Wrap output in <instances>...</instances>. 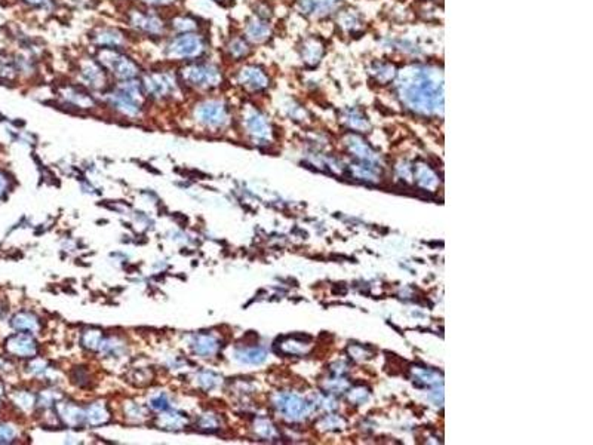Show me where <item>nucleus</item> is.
<instances>
[{
  "label": "nucleus",
  "mask_w": 593,
  "mask_h": 445,
  "mask_svg": "<svg viewBox=\"0 0 593 445\" xmlns=\"http://www.w3.org/2000/svg\"><path fill=\"white\" fill-rule=\"evenodd\" d=\"M28 9L37 10L40 14H52L57 9V0H21Z\"/></svg>",
  "instance_id": "obj_22"
},
{
  "label": "nucleus",
  "mask_w": 593,
  "mask_h": 445,
  "mask_svg": "<svg viewBox=\"0 0 593 445\" xmlns=\"http://www.w3.org/2000/svg\"><path fill=\"white\" fill-rule=\"evenodd\" d=\"M73 82L79 83L95 95H101L112 85L107 72L94 53H82L73 64Z\"/></svg>",
  "instance_id": "obj_9"
},
{
  "label": "nucleus",
  "mask_w": 593,
  "mask_h": 445,
  "mask_svg": "<svg viewBox=\"0 0 593 445\" xmlns=\"http://www.w3.org/2000/svg\"><path fill=\"white\" fill-rule=\"evenodd\" d=\"M342 3V0H299V9L301 14L313 18H324Z\"/></svg>",
  "instance_id": "obj_17"
},
{
  "label": "nucleus",
  "mask_w": 593,
  "mask_h": 445,
  "mask_svg": "<svg viewBox=\"0 0 593 445\" xmlns=\"http://www.w3.org/2000/svg\"><path fill=\"white\" fill-rule=\"evenodd\" d=\"M193 117L208 129H222L232 119V106L222 94L196 95Z\"/></svg>",
  "instance_id": "obj_8"
},
{
  "label": "nucleus",
  "mask_w": 593,
  "mask_h": 445,
  "mask_svg": "<svg viewBox=\"0 0 593 445\" xmlns=\"http://www.w3.org/2000/svg\"><path fill=\"white\" fill-rule=\"evenodd\" d=\"M167 19H168L169 35L192 33V31L208 30V26L199 15L193 14L192 10H184L181 8L167 14Z\"/></svg>",
  "instance_id": "obj_14"
},
{
  "label": "nucleus",
  "mask_w": 593,
  "mask_h": 445,
  "mask_svg": "<svg viewBox=\"0 0 593 445\" xmlns=\"http://www.w3.org/2000/svg\"><path fill=\"white\" fill-rule=\"evenodd\" d=\"M228 83L237 86L247 94L257 95L270 88L272 78L269 72L260 64L245 61L233 67L232 73L228 74Z\"/></svg>",
  "instance_id": "obj_11"
},
{
  "label": "nucleus",
  "mask_w": 593,
  "mask_h": 445,
  "mask_svg": "<svg viewBox=\"0 0 593 445\" xmlns=\"http://www.w3.org/2000/svg\"><path fill=\"white\" fill-rule=\"evenodd\" d=\"M240 35H242L252 47L265 45L273 36V27L270 24V19L252 14L249 18L245 19Z\"/></svg>",
  "instance_id": "obj_15"
},
{
  "label": "nucleus",
  "mask_w": 593,
  "mask_h": 445,
  "mask_svg": "<svg viewBox=\"0 0 593 445\" xmlns=\"http://www.w3.org/2000/svg\"><path fill=\"white\" fill-rule=\"evenodd\" d=\"M325 45L321 39L317 37H307L300 45V57L306 66L315 67L324 58Z\"/></svg>",
  "instance_id": "obj_18"
},
{
  "label": "nucleus",
  "mask_w": 593,
  "mask_h": 445,
  "mask_svg": "<svg viewBox=\"0 0 593 445\" xmlns=\"http://www.w3.org/2000/svg\"><path fill=\"white\" fill-rule=\"evenodd\" d=\"M110 2H115V3H120V5H128V3H131V2H135V0H110Z\"/></svg>",
  "instance_id": "obj_24"
},
{
  "label": "nucleus",
  "mask_w": 593,
  "mask_h": 445,
  "mask_svg": "<svg viewBox=\"0 0 593 445\" xmlns=\"http://www.w3.org/2000/svg\"><path fill=\"white\" fill-rule=\"evenodd\" d=\"M100 101L110 110L128 119L140 117L146 112L147 104H150L142 91L140 79L112 83L110 88L100 95Z\"/></svg>",
  "instance_id": "obj_6"
},
{
  "label": "nucleus",
  "mask_w": 593,
  "mask_h": 445,
  "mask_svg": "<svg viewBox=\"0 0 593 445\" xmlns=\"http://www.w3.org/2000/svg\"><path fill=\"white\" fill-rule=\"evenodd\" d=\"M135 2L142 6L160 10L163 14H169L172 10L181 8L184 0H135Z\"/></svg>",
  "instance_id": "obj_20"
},
{
  "label": "nucleus",
  "mask_w": 593,
  "mask_h": 445,
  "mask_svg": "<svg viewBox=\"0 0 593 445\" xmlns=\"http://www.w3.org/2000/svg\"><path fill=\"white\" fill-rule=\"evenodd\" d=\"M124 26L134 39L149 43H159L169 36L167 14L160 10L131 2L124 6Z\"/></svg>",
  "instance_id": "obj_5"
},
{
  "label": "nucleus",
  "mask_w": 593,
  "mask_h": 445,
  "mask_svg": "<svg viewBox=\"0 0 593 445\" xmlns=\"http://www.w3.org/2000/svg\"><path fill=\"white\" fill-rule=\"evenodd\" d=\"M92 53L100 61L113 83L140 79L142 70H144V66L134 56L133 51L98 49Z\"/></svg>",
  "instance_id": "obj_7"
},
{
  "label": "nucleus",
  "mask_w": 593,
  "mask_h": 445,
  "mask_svg": "<svg viewBox=\"0 0 593 445\" xmlns=\"http://www.w3.org/2000/svg\"><path fill=\"white\" fill-rule=\"evenodd\" d=\"M251 53V43L240 33H233L227 36L222 43V48H219V61H222L227 69L235 67L237 64L248 61Z\"/></svg>",
  "instance_id": "obj_13"
},
{
  "label": "nucleus",
  "mask_w": 593,
  "mask_h": 445,
  "mask_svg": "<svg viewBox=\"0 0 593 445\" xmlns=\"http://www.w3.org/2000/svg\"><path fill=\"white\" fill-rule=\"evenodd\" d=\"M87 42L94 51L98 49H124L133 51L137 43L134 36L125 26L119 24H95L87 31Z\"/></svg>",
  "instance_id": "obj_10"
},
{
  "label": "nucleus",
  "mask_w": 593,
  "mask_h": 445,
  "mask_svg": "<svg viewBox=\"0 0 593 445\" xmlns=\"http://www.w3.org/2000/svg\"><path fill=\"white\" fill-rule=\"evenodd\" d=\"M57 95L65 106L79 108V110H90V108L92 110L100 106V100L97 99L95 94L73 81L64 82L57 90Z\"/></svg>",
  "instance_id": "obj_12"
},
{
  "label": "nucleus",
  "mask_w": 593,
  "mask_h": 445,
  "mask_svg": "<svg viewBox=\"0 0 593 445\" xmlns=\"http://www.w3.org/2000/svg\"><path fill=\"white\" fill-rule=\"evenodd\" d=\"M178 78L189 95L222 94L228 83L227 67L211 57L177 67Z\"/></svg>",
  "instance_id": "obj_2"
},
{
  "label": "nucleus",
  "mask_w": 593,
  "mask_h": 445,
  "mask_svg": "<svg viewBox=\"0 0 593 445\" xmlns=\"http://www.w3.org/2000/svg\"><path fill=\"white\" fill-rule=\"evenodd\" d=\"M347 117H349V122H350V125L353 126V128H356V129H364V128H367V126H368L367 117H365L364 115H362L360 112H358V110L350 112Z\"/></svg>",
  "instance_id": "obj_23"
},
{
  "label": "nucleus",
  "mask_w": 593,
  "mask_h": 445,
  "mask_svg": "<svg viewBox=\"0 0 593 445\" xmlns=\"http://www.w3.org/2000/svg\"><path fill=\"white\" fill-rule=\"evenodd\" d=\"M159 45L162 53L160 61L175 67L211 57L212 52V43L208 30L169 35L159 42Z\"/></svg>",
  "instance_id": "obj_3"
},
{
  "label": "nucleus",
  "mask_w": 593,
  "mask_h": 445,
  "mask_svg": "<svg viewBox=\"0 0 593 445\" xmlns=\"http://www.w3.org/2000/svg\"><path fill=\"white\" fill-rule=\"evenodd\" d=\"M244 122H245L247 131L258 141L267 140L272 134L270 124L267 121V117L256 107H248L247 108Z\"/></svg>",
  "instance_id": "obj_16"
},
{
  "label": "nucleus",
  "mask_w": 593,
  "mask_h": 445,
  "mask_svg": "<svg viewBox=\"0 0 593 445\" xmlns=\"http://www.w3.org/2000/svg\"><path fill=\"white\" fill-rule=\"evenodd\" d=\"M140 82L149 103H174L189 95L178 78L177 67L167 62L144 67Z\"/></svg>",
  "instance_id": "obj_4"
},
{
  "label": "nucleus",
  "mask_w": 593,
  "mask_h": 445,
  "mask_svg": "<svg viewBox=\"0 0 593 445\" xmlns=\"http://www.w3.org/2000/svg\"><path fill=\"white\" fill-rule=\"evenodd\" d=\"M369 73L372 76V79H374L377 83L380 85H387L390 82L394 81L396 78V67L393 66L390 62H376L372 64V67L369 69Z\"/></svg>",
  "instance_id": "obj_19"
},
{
  "label": "nucleus",
  "mask_w": 593,
  "mask_h": 445,
  "mask_svg": "<svg viewBox=\"0 0 593 445\" xmlns=\"http://www.w3.org/2000/svg\"><path fill=\"white\" fill-rule=\"evenodd\" d=\"M403 106L419 115H439L444 107V74L432 66H408L396 74Z\"/></svg>",
  "instance_id": "obj_1"
},
{
  "label": "nucleus",
  "mask_w": 593,
  "mask_h": 445,
  "mask_svg": "<svg viewBox=\"0 0 593 445\" xmlns=\"http://www.w3.org/2000/svg\"><path fill=\"white\" fill-rule=\"evenodd\" d=\"M338 24L343 27V30L349 31V33H355V31L362 27V19L355 10H343V12L338 15Z\"/></svg>",
  "instance_id": "obj_21"
},
{
  "label": "nucleus",
  "mask_w": 593,
  "mask_h": 445,
  "mask_svg": "<svg viewBox=\"0 0 593 445\" xmlns=\"http://www.w3.org/2000/svg\"><path fill=\"white\" fill-rule=\"evenodd\" d=\"M206 2H211L214 5H226L227 0H206Z\"/></svg>",
  "instance_id": "obj_25"
}]
</instances>
